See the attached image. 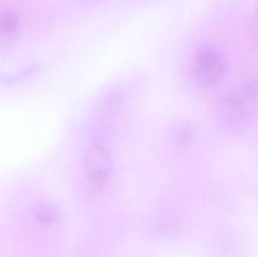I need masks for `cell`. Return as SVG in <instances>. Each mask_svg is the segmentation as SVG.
<instances>
[{"label":"cell","instance_id":"6da1fadb","mask_svg":"<svg viewBox=\"0 0 258 257\" xmlns=\"http://www.w3.org/2000/svg\"><path fill=\"white\" fill-rule=\"evenodd\" d=\"M218 122L229 132L249 128L258 117V83L246 81L224 95L217 104Z\"/></svg>","mask_w":258,"mask_h":257},{"label":"cell","instance_id":"7a4b0ae2","mask_svg":"<svg viewBox=\"0 0 258 257\" xmlns=\"http://www.w3.org/2000/svg\"><path fill=\"white\" fill-rule=\"evenodd\" d=\"M225 61L222 54L212 47L200 50L192 63V75L196 81L204 87L218 84L225 73Z\"/></svg>","mask_w":258,"mask_h":257},{"label":"cell","instance_id":"3957f363","mask_svg":"<svg viewBox=\"0 0 258 257\" xmlns=\"http://www.w3.org/2000/svg\"><path fill=\"white\" fill-rule=\"evenodd\" d=\"M18 15L10 9H0V42H9L19 28Z\"/></svg>","mask_w":258,"mask_h":257},{"label":"cell","instance_id":"277c9868","mask_svg":"<svg viewBox=\"0 0 258 257\" xmlns=\"http://www.w3.org/2000/svg\"><path fill=\"white\" fill-rule=\"evenodd\" d=\"M257 17H258V9H257Z\"/></svg>","mask_w":258,"mask_h":257}]
</instances>
